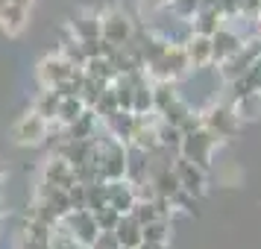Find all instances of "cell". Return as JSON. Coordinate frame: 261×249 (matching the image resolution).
<instances>
[{
	"label": "cell",
	"instance_id": "1",
	"mask_svg": "<svg viewBox=\"0 0 261 249\" xmlns=\"http://www.w3.org/2000/svg\"><path fill=\"white\" fill-rule=\"evenodd\" d=\"M97 144H100V153H97V170H100V179L103 182H115V179H126V144L118 141V138H103L97 135Z\"/></svg>",
	"mask_w": 261,
	"mask_h": 249
},
{
	"label": "cell",
	"instance_id": "2",
	"mask_svg": "<svg viewBox=\"0 0 261 249\" xmlns=\"http://www.w3.org/2000/svg\"><path fill=\"white\" fill-rule=\"evenodd\" d=\"M47 135H50V123L41 115H36V112L21 115L15 120L12 132H9L12 144H18V147H38V144H44Z\"/></svg>",
	"mask_w": 261,
	"mask_h": 249
},
{
	"label": "cell",
	"instance_id": "3",
	"mask_svg": "<svg viewBox=\"0 0 261 249\" xmlns=\"http://www.w3.org/2000/svg\"><path fill=\"white\" fill-rule=\"evenodd\" d=\"M214 144H217V138H214V135L205 129V126H200V129L185 132V135H182L179 155L191 158L194 164H200V167H208V164H212V150H214Z\"/></svg>",
	"mask_w": 261,
	"mask_h": 249
},
{
	"label": "cell",
	"instance_id": "4",
	"mask_svg": "<svg viewBox=\"0 0 261 249\" xmlns=\"http://www.w3.org/2000/svg\"><path fill=\"white\" fill-rule=\"evenodd\" d=\"M65 229H68V235L80 243L83 249H88L91 243L97 240V235H100V226H97L94 214L88 211V208H76V211H68L65 217L59 220Z\"/></svg>",
	"mask_w": 261,
	"mask_h": 249
},
{
	"label": "cell",
	"instance_id": "5",
	"mask_svg": "<svg viewBox=\"0 0 261 249\" xmlns=\"http://www.w3.org/2000/svg\"><path fill=\"white\" fill-rule=\"evenodd\" d=\"M132 36H135V26H132V21H129V15L126 12L112 9V12L100 15V38H106L109 44L123 47Z\"/></svg>",
	"mask_w": 261,
	"mask_h": 249
},
{
	"label": "cell",
	"instance_id": "6",
	"mask_svg": "<svg viewBox=\"0 0 261 249\" xmlns=\"http://www.w3.org/2000/svg\"><path fill=\"white\" fill-rule=\"evenodd\" d=\"M202 126L212 132L214 138H232L241 126V118L235 115V108H226V106H212L205 115H202Z\"/></svg>",
	"mask_w": 261,
	"mask_h": 249
},
{
	"label": "cell",
	"instance_id": "7",
	"mask_svg": "<svg viewBox=\"0 0 261 249\" xmlns=\"http://www.w3.org/2000/svg\"><path fill=\"white\" fill-rule=\"evenodd\" d=\"M173 173H176L179 185H182V190L185 193H191V197H200L202 190H205V167L194 164L191 158H185V155H176L173 158Z\"/></svg>",
	"mask_w": 261,
	"mask_h": 249
},
{
	"label": "cell",
	"instance_id": "8",
	"mask_svg": "<svg viewBox=\"0 0 261 249\" xmlns=\"http://www.w3.org/2000/svg\"><path fill=\"white\" fill-rule=\"evenodd\" d=\"M73 71H76V68H73L71 62L65 59L62 53H56V56L41 59V65H38V79H41V85H44V88H56L59 82L71 79Z\"/></svg>",
	"mask_w": 261,
	"mask_h": 249
},
{
	"label": "cell",
	"instance_id": "9",
	"mask_svg": "<svg viewBox=\"0 0 261 249\" xmlns=\"http://www.w3.org/2000/svg\"><path fill=\"white\" fill-rule=\"evenodd\" d=\"M44 182H50L53 188H62L68 190L76 185V173H73V164L68 158H62V155H50L47 164H44Z\"/></svg>",
	"mask_w": 261,
	"mask_h": 249
},
{
	"label": "cell",
	"instance_id": "10",
	"mask_svg": "<svg viewBox=\"0 0 261 249\" xmlns=\"http://www.w3.org/2000/svg\"><path fill=\"white\" fill-rule=\"evenodd\" d=\"M106 193H109V205L118 214H129L135 200H138V190L129 179H115V182H106Z\"/></svg>",
	"mask_w": 261,
	"mask_h": 249
},
{
	"label": "cell",
	"instance_id": "11",
	"mask_svg": "<svg viewBox=\"0 0 261 249\" xmlns=\"http://www.w3.org/2000/svg\"><path fill=\"white\" fill-rule=\"evenodd\" d=\"M182 47H185V53H188L191 68H205L208 62H214L212 38L208 36H197V33H191V36L182 41Z\"/></svg>",
	"mask_w": 261,
	"mask_h": 249
},
{
	"label": "cell",
	"instance_id": "12",
	"mask_svg": "<svg viewBox=\"0 0 261 249\" xmlns=\"http://www.w3.org/2000/svg\"><path fill=\"white\" fill-rule=\"evenodd\" d=\"M241 36L238 33H232L229 26H220L217 33L212 36V53H214V62H223V59H229L232 53H238L241 50Z\"/></svg>",
	"mask_w": 261,
	"mask_h": 249
},
{
	"label": "cell",
	"instance_id": "13",
	"mask_svg": "<svg viewBox=\"0 0 261 249\" xmlns=\"http://www.w3.org/2000/svg\"><path fill=\"white\" fill-rule=\"evenodd\" d=\"M223 21H226V18L217 12V6H212V9H197V12H194V18H191V33L212 38L214 33L223 26Z\"/></svg>",
	"mask_w": 261,
	"mask_h": 249
},
{
	"label": "cell",
	"instance_id": "14",
	"mask_svg": "<svg viewBox=\"0 0 261 249\" xmlns=\"http://www.w3.org/2000/svg\"><path fill=\"white\" fill-rule=\"evenodd\" d=\"M103 123H106V129H109V135H112V138H118V141L129 144L132 129H135V115H132V112H123V108H118L115 115L103 118Z\"/></svg>",
	"mask_w": 261,
	"mask_h": 249
},
{
	"label": "cell",
	"instance_id": "15",
	"mask_svg": "<svg viewBox=\"0 0 261 249\" xmlns=\"http://www.w3.org/2000/svg\"><path fill=\"white\" fill-rule=\"evenodd\" d=\"M27 24V9L12 6V3H0V30H6V36H18Z\"/></svg>",
	"mask_w": 261,
	"mask_h": 249
},
{
	"label": "cell",
	"instance_id": "16",
	"mask_svg": "<svg viewBox=\"0 0 261 249\" xmlns=\"http://www.w3.org/2000/svg\"><path fill=\"white\" fill-rule=\"evenodd\" d=\"M115 237H118L120 246L135 249L144 240V237H141V223H138L132 214H123V217H120V223L115 226Z\"/></svg>",
	"mask_w": 261,
	"mask_h": 249
},
{
	"label": "cell",
	"instance_id": "17",
	"mask_svg": "<svg viewBox=\"0 0 261 249\" xmlns=\"http://www.w3.org/2000/svg\"><path fill=\"white\" fill-rule=\"evenodd\" d=\"M71 33L76 41H88V38H100V15H80L71 21Z\"/></svg>",
	"mask_w": 261,
	"mask_h": 249
},
{
	"label": "cell",
	"instance_id": "18",
	"mask_svg": "<svg viewBox=\"0 0 261 249\" xmlns=\"http://www.w3.org/2000/svg\"><path fill=\"white\" fill-rule=\"evenodd\" d=\"M85 108H88V106H85L76 94H73V97H62L59 108H56V120H59L62 126H71V123H76V118L83 115Z\"/></svg>",
	"mask_w": 261,
	"mask_h": 249
},
{
	"label": "cell",
	"instance_id": "19",
	"mask_svg": "<svg viewBox=\"0 0 261 249\" xmlns=\"http://www.w3.org/2000/svg\"><path fill=\"white\" fill-rule=\"evenodd\" d=\"M173 100H179L176 82H170V79H155L153 82V108L155 112H165Z\"/></svg>",
	"mask_w": 261,
	"mask_h": 249
},
{
	"label": "cell",
	"instance_id": "20",
	"mask_svg": "<svg viewBox=\"0 0 261 249\" xmlns=\"http://www.w3.org/2000/svg\"><path fill=\"white\" fill-rule=\"evenodd\" d=\"M85 76H94V79H103V82H115V76H118V71H115V65L106 59V56H97V59H88L83 65Z\"/></svg>",
	"mask_w": 261,
	"mask_h": 249
},
{
	"label": "cell",
	"instance_id": "21",
	"mask_svg": "<svg viewBox=\"0 0 261 249\" xmlns=\"http://www.w3.org/2000/svg\"><path fill=\"white\" fill-rule=\"evenodd\" d=\"M59 100L62 97L53 91V88H44L41 94H38V100H36V106H33V112L36 115H41V118L47 120V123H53L56 120V108H59Z\"/></svg>",
	"mask_w": 261,
	"mask_h": 249
},
{
	"label": "cell",
	"instance_id": "22",
	"mask_svg": "<svg viewBox=\"0 0 261 249\" xmlns=\"http://www.w3.org/2000/svg\"><path fill=\"white\" fill-rule=\"evenodd\" d=\"M141 237L147 243H167L170 240V223L165 217H155V220L141 226Z\"/></svg>",
	"mask_w": 261,
	"mask_h": 249
},
{
	"label": "cell",
	"instance_id": "23",
	"mask_svg": "<svg viewBox=\"0 0 261 249\" xmlns=\"http://www.w3.org/2000/svg\"><path fill=\"white\" fill-rule=\"evenodd\" d=\"M106 205H109V193H106V182H103V179L85 185V208H88V211H100V208H106Z\"/></svg>",
	"mask_w": 261,
	"mask_h": 249
},
{
	"label": "cell",
	"instance_id": "24",
	"mask_svg": "<svg viewBox=\"0 0 261 249\" xmlns=\"http://www.w3.org/2000/svg\"><path fill=\"white\" fill-rule=\"evenodd\" d=\"M155 135H159V150H167V147L179 150V144H182V129L173 123H165V120L155 123Z\"/></svg>",
	"mask_w": 261,
	"mask_h": 249
},
{
	"label": "cell",
	"instance_id": "25",
	"mask_svg": "<svg viewBox=\"0 0 261 249\" xmlns=\"http://www.w3.org/2000/svg\"><path fill=\"white\" fill-rule=\"evenodd\" d=\"M91 108H94V115H97L100 120L109 118V115H115V112H118V97H115V88L109 85L106 91H103V94L97 97V103H94Z\"/></svg>",
	"mask_w": 261,
	"mask_h": 249
},
{
	"label": "cell",
	"instance_id": "26",
	"mask_svg": "<svg viewBox=\"0 0 261 249\" xmlns=\"http://www.w3.org/2000/svg\"><path fill=\"white\" fill-rule=\"evenodd\" d=\"M59 53H62V56H65V59H68V62H71L73 68H83L85 62H88V56H85L83 44H80L76 38H68V41L62 44V50H59Z\"/></svg>",
	"mask_w": 261,
	"mask_h": 249
},
{
	"label": "cell",
	"instance_id": "27",
	"mask_svg": "<svg viewBox=\"0 0 261 249\" xmlns=\"http://www.w3.org/2000/svg\"><path fill=\"white\" fill-rule=\"evenodd\" d=\"M132 217L138 220V223H150V220H155V217H162L159 214V208H155V202L153 200H135V205H132Z\"/></svg>",
	"mask_w": 261,
	"mask_h": 249
},
{
	"label": "cell",
	"instance_id": "28",
	"mask_svg": "<svg viewBox=\"0 0 261 249\" xmlns=\"http://www.w3.org/2000/svg\"><path fill=\"white\" fill-rule=\"evenodd\" d=\"M91 214H94V220H97V226H100V232H115V226H118L120 217H123V214H118L112 205L100 208V211H91Z\"/></svg>",
	"mask_w": 261,
	"mask_h": 249
},
{
	"label": "cell",
	"instance_id": "29",
	"mask_svg": "<svg viewBox=\"0 0 261 249\" xmlns=\"http://www.w3.org/2000/svg\"><path fill=\"white\" fill-rule=\"evenodd\" d=\"M118 246H120V243H118V237H115V232H100L97 240L88 249H118Z\"/></svg>",
	"mask_w": 261,
	"mask_h": 249
},
{
	"label": "cell",
	"instance_id": "30",
	"mask_svg": "<svg viewBox=\"0 0 261 249\" xmlns=\"http://www.w3.org/2000/svg\"><path fill=\"white\" fill-rule=\"evenodd\" d=\"M141 6L147 9V12H155V9H165L167 0H141Z\"/></svg>",
	"mask_w": 261,
	"mask_h": 249
},
{
	"label": "cell",
	"instance_id": "31",
	"mask_svg": "<svg viewBox=\"0 0 261 249\" xmlns=\"http://www.w3.org/2000/svg\"><path fill=\"white\" fill-rule=\"evenodd\" d=\"M135 249H170V246H167V243H147V240H141Z\"/></svg>",
	"mask_w": 261,
	"mask_h": 249
},
{
	"label": "cell",
	"instance_id": "32",
	"mask_svg": "<svg viewBox=\"0 0 261 249\" xmlns=\"http://www.w3.org/2000/svg\"><path fill=\"white\" fill-rule=\"evenodd\" d=\"M0 3H12V6H24V9L33 6V0H0Z\"/></svg>",
	"mask_w": 261,
	"mask_h": 249
},
{
	"label": "cell",
	"instance_id": "33",
	"mask_svg": "<svg viewBox=\"0 0 261 249\" xmlns=\"http://www.w3.org/2000/svg\"><path fill=\"white\" fill-rule=\"evenodd\" d=\"M255 21H261V6H258V15H255Z\"/></svg>",
	"mask_w": 261,
	"mask_h": 249
},
{
	"label": "cell",
	"instance_id": "34",
	"mask_svg": "<svg viewBox=\"0 0 261 249\" xmlns=\"http://www.w3.org/2000/svg\"><path fill=\"white\" fill-rule=\"evenodd\" d=\"M118 249H129V246H118Z\"/></svg>",
	"mask_w": 261,
	"mask_h": 249
},
{
	"label": "cell",
	"instance_id": "35",
	"mask_svg": "<svg viewBox=\"0 0 261 249\" xmlns=\"http://www.w3.org/2000/svg\"><path fill=\"white\" fill-rule=\"evenodd\" d=\"M0 176H3V167H0Z\"/></svg>",
	"mask_w": 261,
	"mask_h": 249
},
{
	"label": "cell",
	"instance_id": "36",
	"mask_svg": "<svg viewBox=\"0 0 261 249\" xmlns=\"http://www.w3.org/2000/svg\"><path fill=\"white\" fill-rule=\"evenodd\" d=\"M0 214H3V205H0Z\"/></svg>",
	"mask_w": 261,
	"mask_h": 249
}]
</instances>
